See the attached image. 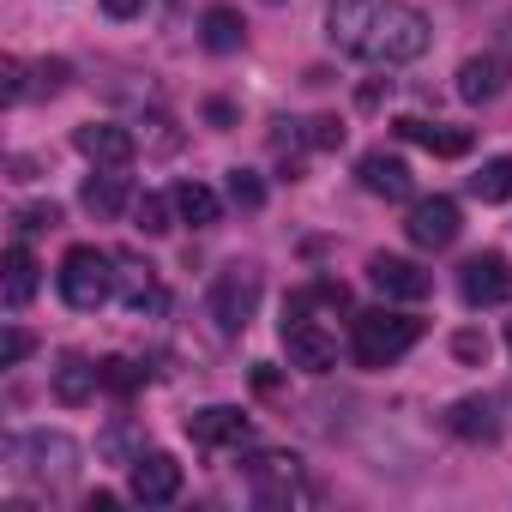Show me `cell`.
Listing matches in <instances>:
<instances>
[{
	"label": "cell",
	"mask_w": 512,
	"mask_h": 512,
	"mask_svg": "<svg viewBox=\"0 0 512 512\" xmlns=\"http://www.w3.org/2000/svg\"><path fill=\"white\" fill-rule=\"evenodd\" d=\"M199 43H205L211 55H235V49L247 43L241 13H235V7H223V0H217V7H205V13H199Z\"/></svg>",
	"instance_id": "obj_21"
},
{
	"label": "cell",
	"mask_w": 512,
	"mask_h": 512,
	"mask_svg": "<svg viewBox=\"0 0 512 512\" xmlns=\"http://www.w3.org/2000/svg\"><path fill=\"white\" fill-rule=\"evenodd\" d=\"M13 223H19V235H43V229H55V223H61V205H25Z\"/></svg>",
	"instance_id": "obj_31"
},
{
	"label": "cell",
	"mask_w": 512,
	"mask_h": 512,
	"mask_svg": "<svg viewBox=\"0 0 512 512\" xmlns=\"http://www.w3.org/2000/svg\"><path fill=\"white\" fill-rule=\"evenodd\" d=\"M175 193H139L133 199V229H145V235H169L175 229Z\"/></svg>",
	"instance_id": "obj_24"
},
{
	"label": "cell",
	"mask_w": 512,
	"mask_h": 512,
	"mask_svg": "<svg viewBox=\"0 0 512 512\" xmlns=\"http://www.w3.org/2000/svg\"><path fill=\"white\" fill-rule=\"evenodd\" d=\"M260 296H266V278H260V266H223L217 278H211V296H205V314L217 320V332L223 338H241L247 326H253V314H260Z\"/></svg>",
	"instance_id": "obj_5"
},
{
	"label": "cell",
	"mask_w": 512,
	"mask_h": 512,
	"mask_svg": "<svg viewBox=\"0 0 512 512\" xmlns=\"http://www.w3.org/2000/svg\"><path fill=\"white\" fill-rule=\"evenodd\" d=\"M284 356H290V368H302V374H326V368L338 362V338H332L320 320L296 314V320H284Z\"/></svg>",
	"instance_id": "obj_10"
},
{
	"label": "cell",
	"mask_w": 512,
	"mask_h": 512,
	"mask_svg": "<svg viewBox=\"0 0 512 512\" xmlns=\"http://www.w3.org/2000/svg\"><path fill=\"white\" fill-rule=\"evenodd\" d=\"M308 145L338 151V145H344V121H338V115H314V121H308Z\"/></svg>",
	"instance_id": "obj_30"
},
{
	"label": "cell",
	"mask_w": 512,
	"mask_h": 512,
	"mask_svg": "<svg viewBox=\"0 0 512 512\" xmlns=\"http://www.w3.org/2000/svg\"><path fill=\"white\" fill-rule=\"evenodd\" d=\"M73 145H79V157H91L97 169H127V163L139 157L133 127H121V121H85V127H73Z\"/></svg>",
	"instance_id": "obj_9"
},
{
	"label": "cell",
	"mask_w": 512,
	"mask_h": 512,
	"mask_svg": "<svg viewBox=\"0 0 512 512\" xmlns=\"http://www.w3.org/2000/svg\"><path fill=\"white\" fill-rule=\"evenodd\" d=\"M416 344H422V320H410V314L374 308V314L350 320V356H356V368H392Z\"/></svg>",
	"instance_id": "obj_2"
},
{
	"label": "cell",
	"mask_w": 512,
	"mask_h": 512,
	"mask_svg": "<svg viewBox=\"0 0 512 512\" xmlns=\"http://www.w3.org/2000/svg\"><path fill=\"white\" fill-rule=\"evenodd\" d=\"M139 380H145V368L127 362V356H109V362H103V386H109V392H133Z\"/></svg>",
	"instance_id": "obj_28"
},
{
	"label": "cell",
	"mask_w": 512,
	"mask_h": 512,
	"mask_svg": "<svg viewBox=\"0 0 512 512\" xmlns=\"http://www.w3.org/2000/svg\"><path fill=\"white\" fill-rule=\"evenodd\" d=\"M79 205H85L91 217H121V211H133V193H127V175H115V169H103V175H91V181L79 187Z\"/></svg>",
	"instance_id": "obj_22"
},
{
	"label": "cell",
	"mask_w": 512,
	"mask_h": 512,
	"mask_svg": "<svg viewBox=\"0 0 512 512\" xmlns=\"http://www.w3.org/2000/svg\"><path fill=\"white\" fill-rule=\"evenodd\" d=\"M175 211H181V223H193V229H211V223L223 217V199H217L205 181H181V187H175Z\"/></svg>",
	"instance_id": "obj_23"
},
{
	"label": "cell",
	"mask_w": 512,
	"mask_h": 512,
	"mask_svg": "<svg viewBox=\"0 0 512 512\" xmlns=\"http://www.w3.org/2000/svg\"><path fill=\"white\" fill-rule=\"evenodd\" d=\"M470 193H476L482 205H500V199H512V157H488V163L470 175Z\"/></svg>",
	"instance_id": "obj_25"
},
{
	"label": "cell",
	"mask_w": 512,
	"mask_h": 512,
	"mask_svg": "<svg viewBox=\"0 0 512 512\" xmlns=\"http://www.w3.org/2000/svg\"><path fill=\"white\" fill-rule=\"evenodd\" d=\"M7 458H13V470H19L25 482L61 488V482H73V470H79V440L61 434V428H37V434H19V440L7 446Z\"/></svg>",
	"instance_id": "obj_3"
},
{
	"label": "cell",
	"mask_w": 512,
	"mask_h": 512,
	"mask_svg": "<svg viewBox=\"0 0 512 512\" xmlns=\"http://www.w3.org/2000/svg\"><path fill=\"white\" fill-rule=\"evenodd\" d=\"M229 205H241V211H260V205H266V181L253 175V169H229Z\"/></svg>",
	"instance_id": "obj_26"
},
{
	"label": "cell",
	"mask_w": 512,
	"mask_h": 512,
	"mask_svg": "<svg viewBox=\"0 0 512 512\" xmlns=\"http://www.w3.org/2000/svg\"><path fill=\"white\" fill-rule=\"evenodd\" d=\"M458 229H464V211H458V199H446V193H428V199H410V217H404V235H410L416 247H428V253H440V247H452V241H458Z\"/></svg>",
	"instance_id": "obj_6"
},
{
	"label": "cell",
	"mask_w": 512,
	"mask_h": 512,
	"mask_svg": "<svg viewBox=\"0 0 512 512\" xmlns=\"http://www.w3.org/2000/svg\"><path fill=\"white\" fill-rule=\"evenodd\" d=\"M55 284H61V302H67V308L97 314V308L115 296V253H103V247H91V241L67 247V260H61Z\"/></svg>",
	"instance_id": "obj_4"
},
{
	"label": "cell",
	"mask_w": 512,
	"mask_h": 512,
	"mask_svg": "<svg viewBox=\"0 0 512 512\" xmlns=\"http://www.w3.org/2000/svg\"><path fill=\"white\" fill-rule=\"evenodd\" d=\"M380 91H392V79H374V85H362V109H374V103H380Z\"/></svg>",
	"instance_id": "obj_35"
},
{
	"label": "cell",
	"mask_w": 512,
	"mask_h": 512,
	"mask_svg": "<svg viewBox=\"0 0 512 512\" xmlns=\"http://www.w3.org/2000/svg\"><path fill=\"white\" fill-rule=\"evenodd\" d=\"M506 350H512V326H506Z\"/></svg>",
	"instance_id": "obj_37"
},
{
	"label": "cell",
	"mask_w": 512,
	"mask_h": 512,
	"mask_svg": "<svg viewBox=\"0 0 512 512\" xmlns=\"http://www.w3.org/2000/svg\"><path fill=\"white\" fill-rule=\"evenodd\" d=\"M25 91H31V85H25V67L7 55V61H0V97H7V103H25Z\"/></svg>",
	"instance_id": "obj_32"
},
{
	"label": "cell",
	"mask_w": 512,
	"mask_h": 512,
	"mask_svg": "<svg viewBox=\"0 0 512 512\" xmlns=\"http://www.w3.org/2000/svg\"><path fill=\"white\" fill-rule=\"evenodd\" d=\"M247 476H253V500H260V506L302 500V458L296 452H260Z\"/></svg>",
	"instance_id": "obj_8"
},
{
	"label": "cell",
	"mask_w": 512,
	"mask_h": 512,
	"mask_svg": "<svg viewBox=\"0 0 512 512\" xmlns=\"http://www.w3.org/2000/svg\"><path fill=\"white\" fill-rule=\"evenodd\" d=\"M37 284H43V266H37V253L25 247V241H13L7 253H0V302H7L13 314L37 296Z\"/></svg>",
	"instance_id": "obj_17"
},
{
	"label": "cell",
	"mask_w": 512,
	"mask_h": 512,
	"mask_svg": "<svg viewBox=\"0 0 512 512\" xmlns=\"http://www.w3.org/2000/svg\"><path fill=\"white\" fill-rule=\"evenodd\" d=\"M440 422H446V434H458V440H470V446H494V440H500V398H482V392L452 398Z\"/></svg>",
	"instance_id": "obj_14"
},
{
	"label": "cell",
	"mask_w": 512,
	"mask_h": 512,
	"mask_svg": "<svg viewBox=\"0 0 512 512\" xmlns=\"http://www.w3.org/2000/svg\"><path fill=\"white\" fill-rule=\"evenodd\" d=\"M205 115H211L217 127H229V121H235V109H229V103H205Z\"/></svg>",
	"instance_id": "obj_36"
},
{
	"label": "cell",
	"mask_w": 512,
	"mask_h": 512,
	"mask_svg": "<svg viewBox=\"0 0 512 512\" xmlns=\"http://www.w3.org/2000/svg\"><path fill=\"white\" fill-rule=\"evenodd\" d=\"M326 37L344 55H362L374 67H410L428 55L434 31L410 0H332L326 7Z\"/></svg>",
	"instance_id": "obj_1"
},
{
	"label": "cell",
	"mask_w": 512,
	"mask_h": 512,
	"mask_svg": "<svg viewBox=\"0 0 512 512\" xmlns=\"http://www.w3.org/2000/svg\"><path fill=\"white\" fill-rule=\"evenodd\" d=\"M103 13H109V19H139L145 0H103Z\"/></svg>",
	"instance_id": "obj_34"
},
{
	"label": "cell",
	"mask_w": 512,
	"mask_h": 512,
	"mask_svg": "<svg viewBox=\"0 0 512 512\" xmlns=\"http://www.w3.org/2000/svg\"><path fill=\"white\" fill-rule=\"evenodd\" d=\"M31 350H37V338H31L25 326H7V338H0V368H19Z\"/></svg>",
	"instance_id": "obj_29"
},
{
	"label": "cell",
	"mask_w": 512,
	"mask_h": 512,
	"mask_svg": "<svg viewBox=\"0 0 512 512\" xmlns=\"http://www.w3.org/2000/svg\"><path fill=\"white\" fill-rule=\"evenodd\" d=\"M356 181H362L374 199H410V187H416L410 163H404V157H392V151H368V157L356 163Z\"/></svg>",
	"instance_id": "obj_18"
},
{
	"label": "cell",
	"mask_w": 512,
	"mask_h": 512,
	"mask_svg": "<svg viewBox=\"0 0 512 512\" xmlns=\"http://www.w3.org/2000/svg\"><path fill=\"white\" fill-rule=\"evenodd\" d=\"M55 398L61 404H91L97 392H103V362H91V356H61V368H55Z\"/></svg>",
	"instance_id": "obj_19"
},
{
	"label": "cell",
	"mask_w": 512,
	"mask_h": 512,
	"mask_svg": "<svg viewBox=\"0 0 512 512\" xmlns=\"http://www.w3.org/2000/svg\"><path fill=\"white\" fill-rule=\"evenodd\" d=\"M127 494H133L139 506L175 500V494H181V464H175L169 452H133V464H127Z\"/></svg>",
	"instance_id": "obj_11"
},
{
	"label": "cell",
	"mask_w": 512,
	"mask_h": 512,
	"mask_svg": "<svg viewBox=\"0 0 512 512\" xmlns=\"http://www.w3.org/2000/svg\"><path fill=\"white\" fill-rule=\"evenodd\" d=\"M398 133H404L410 145L434 151V157H464V151H470V133H464V127H440V121H422V115H404Z\"/></svg>",
	"instance_id": "obj_20"
},
{
	"label": "cell",
	"mask_w": 512,
	"mask_h": 512,
	"mask_svg": "<svg viewBox=\"0 0 512 512\" xmlns=\"http://www.w3.org/2000/svg\"><path fill=\"white\" fill-rule=\"evenodd\" d=\"M506 85H512V61L500 55V49H482V55H470L464 67H458V97L464 103H500L506 97Z\"/></svg>",
	"instance_id": "obj_13"
},
{
	"label": "cell",
	"mask_w": 512,
	"mask_h": 512,
	"mask_svg": "<svg viewBox=\"0 0 512 512\" xmlns=\"http://www.w3.org/2000/svg\"><path fill=\"white\" fill-rule=\"evenodd\" d=\"M452 356L470 362V368H482V362H488V338H482V332H458V338H452Z\"/></svg>",
	"instance_id": "obj_33"
},
{
	"label": "cell",
	"mask_w": 512,
	"mask_h": 512,
	"mask_svg": "<svg viewBox=\"0 0 512 512\" xmlns=\"http://www.w3.org/2000/svg\"><path fill=\"white\" fill-rule=\"evenodd\" d=\"M187 434H193V446H247L253 422L235 404H205V410L187 416Z\"/></svg>",
	"instance_id": "obj_15"
},
{
	"label": "cell",
	"mask_w": 512,
	"mask_h": 512,
	"mask_svg": "<svg viewBox=\"0 0 512 512\" xmlns=\"http://www.w3.org/2000/svg\"><path fill=\"white\" fill-rule=\"evenodd\" d=\"M368 284L386 302H428V290H434V278L416 260H404V253H374V260H368Z\"/></svg>",
	"instance_id": "obj_12"
},
{
	"label": "cell",
	"mask_w": 512,
	"mask_h": 512,
	"mask_svg": "<svg viewBox=\"0 0 512 512\" xmlns=\"http://www.w3.org/2000/svg\"><path fill=\"white\" fill-rule=\"evenodd\" d=\"M458 296H464V308H500V302L512 296V266H506V253H476V260H464Z\"/></svg>",
	"instance_id": "obj_7"
},
{
	"label": "cell",
	"mask_w": 512,
	"mask_h": 512,
	"mask_svg": "<svg viewBox=\"0 0 512 512\" xmlns=\"http://www.w3.org/2000/svg\"><path fill=\"white\" fill-rule=\"evenodd\" d=\"M115 290H121V302H127L133 314H163V308H169L157 272H151L145 260H133V253H115Z\"/></svg>",
	"instance_id": "obj_16"
},
{
	"label": "cell",
	"mask_w": 512,
	"mask_h": 512,
	"mask_svg": "<svg viewBox=\"0 0 512 512\" xmlns=\"http://www.w3.org/2000/svg\"><path fill=\"white\" fill-rule=\"evenodd\" d=\"M31 73H37V85H31L37 97H61V91H67V79H73V67H67V61H37Z\"/></svg>",
	"instance_id": "obj_27"
}]
</instances>
